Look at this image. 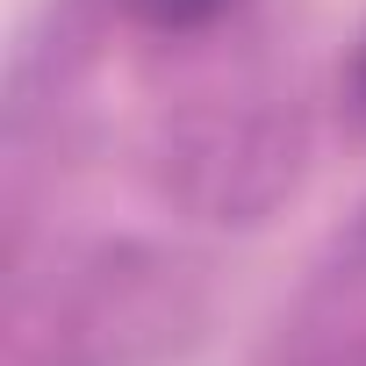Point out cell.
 <instances>
[{
    "instance_id": "2",
    "label": "cell",
    "mask_w": 366,
    "mask_h": 366,
    "mask_svg": "<svg viewBox=\"0 0 366 366\" xmlns=\"http://www.w3.org/2000/svg\"><path fill=\"white\" fill-rule=\"evenodd\" d=\"M359 101H366V58H359Z\"/></svg>"
},
{
    "instance_id": "1",
    "label": "cell",
    "mask_w": 366,
    "mask_h": 366,
    "mask_svg": "<svg viewBox=\"0 0 366 366\" xmlns=\"http://www.w3.org/2000/svg\"><path fill=\"white\" fill-rule=\"evenodd\" d=\"M137 8H144L151 22H165V29H187V22H209L223 0H137Z\"/></svg>"
}]
</instances>
